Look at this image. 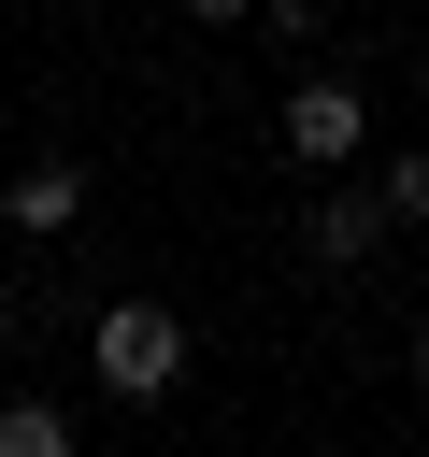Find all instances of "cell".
Here are the masks:
<instances>
[{"instance_id":"obj_8","label":"cell","mask_w":429,"mask_h":457,"mask_svg":"<svg viewBox=\"0 0 429 457\" xmlns=\"http://www.w3.org/2000/svg\"><path fill=\"white\" fill-rule=\"evenodd\" d=\"M415 386H429V328H415Z\"/></svg>"},{"instance_id":"obj_6","label":"cell","mask_w":429,"mask_h":457,"mask_svg":"<svg viewBox=\"0 0 429 457\" xmlns=\"http://www.w3.org/2000/svg\"><path fill=\"white\" fill-rule=\"evenodd\" d=\"M372 200H386V228H429V143H415V157H386V186H372Z\"/></svg>"},{"instance_id":"obj_3","label":"cell","mask_w":429,"mask_h":457,"mask_svg":"<svg viewBox=\"0 0 429 457\" xmlns=\"http://www.w3.org/2000/svg\"><path fill=\"white\" fill-rule=\"evenodd\" d=\"M372 243H386V200H372V186H329V200L300 214V257H315V271H358Z\"/></svg>"},{"instance_id":"obj_2","label":"cell","mask_w":429,"mask_h":457,"mask_svg":"<svg viewBox=\"0 0 429 457\" xmlns=\"http://www.w3.org/2000/svg\"><path fill=\"white\" fill-rule=\"evenodd\" d=\"M272 129H286V157H300V171H358V157H372V100H358L343 71H300Z\"/></svg>"},{"instance_id":"obj_5","label":"cell","mask_w":429,"mask_h":457,"mask_svg":"<svg viewBox=\"0 0 429 457\" xmlns=\"http://www.w3.org/2000/svg\"><path fill=\"white\" fill-rule=\"evenodd\" d=\"M0 457H72V414L57 400H0Z\"/></svg>"},{"instance_id":"obj_1","label":"cell","mask_w":429,"mask_h":457,"mask_svg":"<svg viewBox=\"0 0 429 457\" xmlns=\"http://www.w3.org/2000/svg\"><path fill=\"white\" fill-rule=\"evenodd\" d=\"M86 371H100L114 400H172V386H186V314H172V300H114V314L86 328Z\"/></svg>"},{"instance_id":"obj_7","label":"cell","mask_w":429,"mask_h":457,"mask_svg":"<svg viewBox=\"0 0 429 457\" xmlns=\"http://www.w3.org/2000/svg\"><path fill=\"white\" fill-rule=\"evenodd\" d=\"M186 14H200V29H243V14H257V0H186Z\"/></svg>"},{"instance_id":"obj_4","label":"cell","mask_w":429,"mask_h":457,"mask_svg":"<svg viewBox=\"0 0 429 457\" xmlns=\"http://www.w3.org/2000/svg\"><path fill=\"white\" fill-rule=\"evenodd\" d=\"M72 214H86V171H72V157H29V171L0 186V243H14V228L43 243V228H72Z\"/></svg>"}]
</instances>
